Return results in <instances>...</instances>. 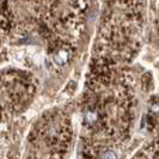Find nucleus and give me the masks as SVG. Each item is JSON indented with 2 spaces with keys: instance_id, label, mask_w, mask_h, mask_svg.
<instances>
[{
  "instance_id": "f257e3e1",
  "label": "nucleus",
  "mask_w": 159,
  "mask_h": 159,
  "mask_svg": "<svg viewBox=\"0 0 159 159\" xmlns=\"http://www.w3.org/2000/svg\"><path fill=\"white\" fill-rule=\"evenodd\" d=\"M68 59H70V53L65 48H61V49L56 50L55 53H54V55H53V61L57 66H64V65H66L67 61H68Z\"/></svg>"
},
{
  "instance_id": "f03ea898",
  "label": "nucleus",
  "mask_w": 159,
  "mask_h": 159,
  "mask_svg": "<svg viewBox=\"0 0 159 159\" xmlns=\"http://www.w3.org/2000/svg\"><path fill=\"white\" fill-rule=\"evenodd\" d=\"M84 121L86 125H95L96 122L98 121V114L95 110H88L84 115Z\"/></svg>"
},
{
  "instance_id": "7ed1b4c3",
  "label": "nucleus",
  "mask_w": 159,
  "mask_h": 159,
  "mask_svg": "<svg viewBox=\"0 0 159 159\" xmlns=\"http://www.w3.org/2000/svg\"><path fill=\"white\" fill-rule=\"evenodd\" d=\"M101 159H119V157H117V153L115 151L108 150L101 156Z\"/></svg>"
}]
</instances>
